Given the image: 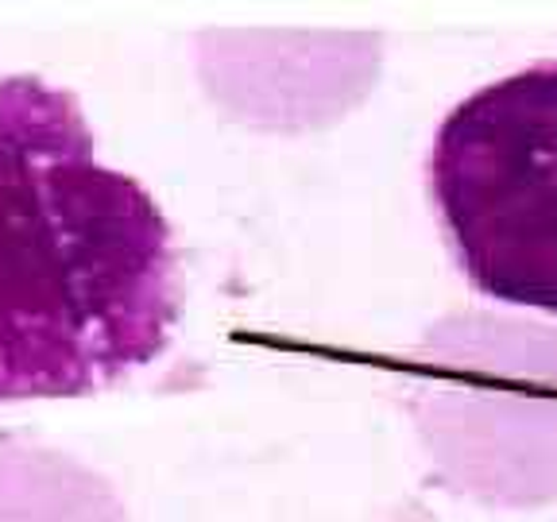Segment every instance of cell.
<instances>
[{"mask_svg": "<svg viewBox=\"0 0 557 522\" xmlns=\"http://www.w3.org/2000/svg\"><path fill=\"white\" fill-rule=\"evenodd\" d=\"M430 194L480 295L557 313V59L476 89L445 116Z\"/></svg>", "mask_w": 557, "mask_h": 522, "instance_id": "2", "label": "cell"}, {"mask_svg": "<svg viewBox=\"0 0 557 522\" xmlns=\"http://www.w3.org/2000/svg\"><path fill=\"white\" fill-rule=\"evenodd\" d=\"M174 318L156 198L94 156L66 89L0 78V402L104 391L163 352Z\"/></svg>", "mask_w": 557, "mask_h": 522, "instance_id": "1", "label": "cell"}, {"mask_svg": "<svg viewBox=\"0 0 557 522\" xmlns=\"http://www.w3.org/2000/svg\"><path fill=\"white\" fill-rule=\"evenodd\" d=\"M0 522H128L113 484L59 449L0 442Z\"/></svg>", "mask_w": 557, "mask_h": 522, "instance_id": "3", "label": "cell"}]
</instances>
